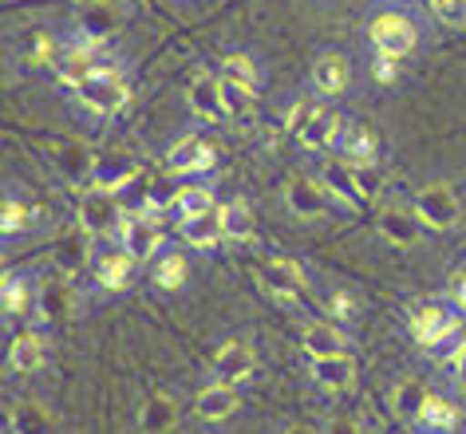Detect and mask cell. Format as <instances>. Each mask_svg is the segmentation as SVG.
<instances>
[{
	"mask_svg": "<svg viewBox=\"0 0 466 434\" xmlns=\"http://www.w3.org/2000/svg\"><path fill=\"white\" fill-rule=\"evenodd\" d=\"M79 28L87 32V40H107L119 28V13H115V5H107V0H84Z\"/></svg>",
	"mask_w": 466,
	"mask_h": 434,
	"instance_id": "8",
	"label": "cell"
},
{
	"mask_svg": "<svg viewBox=\"0 0 466 434\" xmlns=\"http://www.w3.org/2000/svg\"><path fill=\"white\" fill-rule=\"evenodd\" d=\"M332 434H356V427H352V422H336Z\"/></svg>",
	"mask_w": 466,
	"mask_h": 434,
	"instance_id": "49",
	"label": "cell"
},
{
	"mask_svg": "<svg viewBox=\"0 0 466 434\" xmlns=\"http://www.w3.org/2000/svg\"><path fill=\"white\" fill-rule=\"evenodd\" d=\"M221 226H226V237L229 241H249L253 237V214L246 202H229L226 209H221Z\"/></svg>",
	"mask_w": 466,
	"mask_h": 434,
	"instance_id": "29",
	"label": "cell"
},
{
	"mask_svg": "<svg viewBox=\"0 0 466 434\" xmlns=\"http://www.w3.org/2000/svg\"><path fill=\"white\" fill-rule=\"evenodd\" d=\"M395 72H400V67H395V60H388V56H380V60H376V79H380V84H391Z\"/></svg>",
	"mask_w": 466,
	"mask_h": 434,
	"instance_id": "44",
	"label": "cell"
},
{
	"mask_svg": "<svg viewBox=\"0 0 466 434\" xmlns=\"http://www.w3.org/2000/svg\"><path fill=\"white\" fill-rule=\"evenodd\" d=\"M340 348H344V339L336 328L329 324H309L305 328V351L312 359H324V356H340Z\"/></svg>",
	"mask_w": 466,
	"mask_h": 434,
	"instance_id": "22",
	"label": "cell"
},
{
	"mask_svg": "<svg viewBox=\"0 0 466 434\" xmlns=\"http://www.w3.org/2000/svg\"><path fill=\"white\" fill-rule=\"evenodd\" d=\"M76 91H79V103L91 107L96 115H115L127 103V84L119 76H111V72H96L91 79H84Z\"/></svg>",
	"mask_w": 466,
	"mask_h": 434,
	"instance_id": "2",
	"label": "cell"
},
{
	"mask_svg": "<svg viewBox=\"0 0 466 434\" xmlns=\"http://www.w3.org/2000/svg\"><path fill=\"white\" fill-rule=\"evenodd\" d=\"M135 178H138V170H135V162L127 155H99L96 158V174H91V182L103 186V190L123 194Z\"/></svg>",
	"mask_w": 466,
	"mask_h": 434,
	"instance_id": "6",
	"label": "cell"
},
{
	"mask_svg": "<svg viewBox=\"0 0 466 434\" xmlns=\"http://www.w3.org/2000/svg\"><path fill=\"white\" fill-rule=\"evenodd\" d=\"M312 119V107H305V103H300V107H293V115H289V126H293V131H300V126H305Z\"/></svg>",
	"mask_w": 466,
	"mask_h": 434,
	"instance_id": "45",
	"label": "cell"
},
{
	"mask_svg": "<svg viewBox=\"0 0 466 434\" xmlns=\"http://www.w3.org/2000/svg\"><path fill=\"white\" fill-rule=\"evenodd\" d=\"M174 403L170 399H162V395H155L150 403L143 407V419H138V427H143L147 434H170V427H174Z\"/></svg>",
	"mask_w": 466,
	"mask_h": 434,
	"instance_id": "26",
	"label": "cell"
},
{
	"mask_svg": "<svg viewBox=\"0 0 466 434\" xmlns=\"http://www.w3.org/2000/svg\"><path fill=\"white\" fill-rule=\"evenodd\" d=\"M451 297H454V304L466 312V273L462 277H454V285H451Z\"/></svg>",
	"mask_w": 466,
	"mask_h": 434,
	"instance_id": "46",
	"label": "cell"
},
{
	"mask_svg": "<svg viewBox=\"0 0 466 434\" xmlns=\"http://www.w3.org/2000/svg\"><path fill=\"white\" fill-rule=\"evenodd\" d=\"M226 79H229V84H238V87L253 91V84H258V67H253L249 56H229V60H226Z\"/></svg>",
	"mask_w": 466,
	"mask_h": 434,
	"instance_id": "35",
	"label": "cell"
},
{
	"mask_svg": "<svg viewBox=\"0 0 466 434\" xmlns=\"http://www.w3.org/2000/svg\"><path fill=\"white\" fill-rule=\"evenodd\" d=\"M202 155H206V143L202 138H182L178 146L170 150V158H167V170L170 174H190V170H198L202 167Z\"/></svg>",
	"mask_w": 466,
	"mask_h": 434,
	"instance_id": "27",
	"label": "cell"
},
{
	"mask_svg": "<svg viewBox=\"0 0 466 434\" xmlns=\"http://www.w3.org/2000/svg\"><path fill=\"white\" fill-rule=\"evenodd\" d=\"M253 368H258V356H253V348L241 344V339H233V344H226L214 356V375H218V383H226V387L249 379Z\"/></svg>",
	"mask_w": 466,
	"mask_h": 434,
	"instance_id": "5",
	"label": "cell"
},
{
	"mask_svg": "<svg viewBox=\"0 0 466 434\" xmlns=\"http://www.w3.org/2000/svg\"><path fill=\"white\" fill-rule=\"evenodd\" d=\"M143 5H150V0H143Z\"/></svg>",
	"mask_w": 466,
	"mask_h": 434,
	"instance_id": "51",
	"label": "cell"
},
{
	"mask_svg": "<svg viewBox=\"0 0 466 434\" xmlns=\"http://www.w3.org/2000/svg\"><path fill=\"white\" fill-rule=\"evenodd\" d=\"M44 359H48V351H44V339H40V336L25 332V336H20L16 344H13V368H16V371L32 375V371L44 368Z\"/></svg>",
	"mask_w": 466,
	"mask_h": 434,
	"instance_id": "23",
	"label": "cell"
},
{
	"mask_svg": "<svg viewBox=\"0 0 466 434\" xmlns=\"http://www.w3.org/2000/svg\"><path fill=\"white\" fill-rule=\"evenodd\" d=\"M332 308H336V316H352V300H348V297H332Z\"/></svg>",
	"mask_w": 466,
	"mask_h": 434,
	"instance_id": "47",
	"label": "cell"
},
{
	"mask_svg": "<svg viewBox=\"0 0 466 434\" xmlns=\"http://www.w3.org/2000/svg\"><path fill=\"white\" fill-rule=\"evenodd\" d=\"M371 44L380 48V56L388 60H400L415 48V28L407 16H376L371 20Z\"/></svg>",
	"mask_w": 466,
	"mask_h": 434,
	"instance_id": "4",
	"label": "cell"
},
{
	"mask_svg": "<svg viewBox=\"0 0 466 434\" xmlns=\"http://www.w3.org/2000/svg\"><path fill=\"white\" fill-rule=\"evenodd\" d=\"M198 419H206V422H218V419H229L233 410H238V395H233V387L226 383H214V387H206L202 395H198Z\"/></svg>",
	"mask_w": 466,
	"mask_h": 434,
	"instance_id": "15",
	"label": "cell"
},
{
	"mask_svg": "<svg viewBox=\"0 0 466 434\" xmlns=\"http://www.w3.org/2000/svg\"><path fill=\"white\" fill-rule=\"evenodd\" d=\"M289 434H312L309 427H297V430H289Z\"/></svg>",
	"mask_w": 466,
	"mask_h": 434,
	"instance_id": "50",
	"label": "cell"
},
{
	"mask_svg": "<svg viewBox=\"0 0 466 434\" xmlns=\"http://www.w3.org/2000/svg\"><path fill=\"white\" fill-rule=\"evenodd\" d=\"M40 308H44V316H60V312H64V292H60V288H56V292H44Z\"/></svg>",
	"mask_w": 466,
	"mask_h": 434,
	"instance_id": "43",
	"label": "cell"
},
{
	"mask_svg": "<svg viewBox=\"0 0 466 434\" xmlns=\"http://www.w3.org/2000/svg\"><path fill=\"white\" fill-rule=\"evenodd\" d=\"M178 209H182L186 217L209 214V209H214V194L202 190V186H190V190H182V197H178Z\"/></svg>",
	"mask_w": 466,
	"mask_h": 434,
	"instance_id": "36",
	"label": "cell"
},
{
	"mask_svg": "<svg viewBox=\"0 0 466 434\" xmlns=\"http://www.w3.org/2000/svg\"><path fill=\"white\" fill-rule=\"evenodd\" d=\"M451 368H454V375H459V379L466 383V348L459 351V359H454V363H451Z\"/></svg>",
	"mask_w": 466,
	"mask_h": 434,
	"instance_id": "48",
	"label": "cell"
},
{
	"mask_svg": "<svg viewBox=\"0 0 466 434\" xmlns=\"http://www.w3.org/2000/svg\"><path fill=\"white\" fill-rule=\"evenodd\" d=\"M466 348V339H462V332H459V328H451V332H442L439 339H435V344H427V351H431V356H435L439 363H454V359H459V351Z\"/></svg>",
	"mask_w": 466,
	"mask_h": 434,
	"instance_id": "34",
	"label": "cell"
},
{
	"mask_svg": "<svg viewBox=\"0 0 466 434\" xmlns=\"http://www.w3.org/2000/svg\"><path fill=\"white\" fill-rule=\"evenodd\" d=\"M289 209H293L297 217H305V221H312V217H320L324 214V206H329V197H324V190L317 182H309V178H297V182H289Z\"/></svg>",
	"mask_w": 466,
	"mask_h": 434,
	"instance_id": "11",
	"label": "cell"
},
{
	"mask_svg": "<svg viewBox=\"0 0 466 434\" xmlns=\"http://www.w3.org/2000/svg\"><path fill=\"white\" fill-rule=\"evenodd\" d=\"M182 237L190 241V245H198V249H214V245L226 237V226H221V209H209V214L186 217Z\"/></svg>",
	"mask_w": 466,
	"mask_h": 434,
	"instance_id": "14",
	"label": "cell"
},
{
	"mask_svg": "<svg viewBox=\"0 0 466 434\" xmlns=\"http://www.w3.org/2000/svg\"><path fill=\"white\" fill-rule=\"evenodd\" d=\"M123 249L131 253V257H150L158 249V226H155V217H147V214H135V217H127V226H123Z\"/></svg>",
	"mask_w": 466,
	"mask_h": 434,
	"instance_id": "7",
	"label": "cell"
},
{
	"mask_svg": "<svg viewBox=\"0 0 466 434\" xmlns=\"http://www.w3.org/2000/svg\"><path fill=\"white\" fill-rule=\"evenodd\" d=\"M451 328H454V316L447 308H439V304H427V308H415L411 312V332H415V339L423 348L435 344V339L442 332H451Z\"/></svg>",
	"mask_w": 466,
	"mask_h": 434,
	"instance_id": "12",
	"label": "cell"
},
{
	"mask_svg": "<svg viewBox=\"0 0 466 434\" xmlns=\"http://www.w3.org/2000/svg\"><path fill=\"white\" fill-rule=\"evenodd\" d=\"M348 60L344 56H324V60H317V72H312V84H317V91H324V96H340V91L348 87Z\"/></svg>",
	"mask_w": 466,
	"mask_h": 434,
	"instance_id": "19",
	"label": "cell"
},
{
	"mask_svg": "<svg viewBox=\"0 0 466 434\" xmlns=\"http://www.w3.org/2000/svg\"><path fill=\"white\" fill-rule=\"evenodd\" d=\"M312 379L320 387H329V391H344V387H352L356 379V363L344 356H324V359H312Z\"/></svg>",
	"mask_w": 466,
	"mask_h": 434,
	"instance_id": "9",
	"label": "cell"
},
{
	"mask_svg": "<svg viewBox=\"0 0 466 434\" xmlns=\"http://www.w3.org/2000/svg\"><path fill=\"white\" fill-rule=\"evenodd\" d=\"M427 403V391H423V383H415V379H403L400 387H395V410L400 415H419Z\"/></svg>",
	"mask_w": 466,
	"mask_h": 434,
	"instance_id": "32",
	"label": "cell"
},
{
	"mask_svg": "<svg viewBox=\"0 0 466 434\" xmlns=\"http://www.w3.org/2000/svg\"><path fill=\"white\" fill-rule=\"evenodd\" d=\"M13 434H52V419L44 415V407L36 403H20L13 407Z\"/></svg>",
	"mask_w": 466,
	"mask_h": 434,
	"instance_id": "28",
	"label": "cell"
},
{
	"mask_svg": "<svg viewBox=\"0 0 466 434\" xmlns=\"http://www.w3.org/2000/svg\"><path fill=\"white\" fill-rule=\"evenodd\" d=\"M324 182H329V190L340 194L344 202H352V206L368 202L364 190H360V178H356V167H352V162H332V167L324 170Z\"/></svg>",
	"mask_w": 466,
	"mask_h": 434,
	"instance_id": "21",
	"label": "cell"
},
{
	"mask_svg": "<svg viewBox=\"0 0 466 434\" xmlns=\"http://www.w3.org/2000/svg\"><path fill=\"white\" fill-rule=\"evenodd\" d=\"M5 308L13 312V316H20L28 308V288H25V280L20 277H8L5 280Z\"/></svg>",
	"mask_w": 466,
	"mask_h": 434,
	"instance_id": "39",
	"label": "cell"
},
{
	"mask_svg": "<svg viewBox=\"0 0 466 434\" xmlns=\"http://www.w3.org/2000/svg\"><path fill=\"white\" fill-rule=\"evenodd\" d=\"M380 233L388 237L391 245H400V249H411L419 241V226L411 214H403V209H383L380 214Z\"/></svg>",
	"mask_w": 466,
	"mask_h": 434,
	"instance_id": "18",
	"label": "cell"
},
{
	"mask_svg": "<svg viewBox=\"0 0 466 434\" xmlns=\"http://www.w3.org/2000/svg\"><path fill=\"white\" fill-rule=\"evenodd\" d=\"M356 178H360V190H364V197H371L380 190V178L371 174V167H356Z\"/></svg>",
	"mask_w": 466,
	"mask_h": 434,
	"instance_id": "42",
	"label": "cell"
},
{
	"mask_svg": "<svg viewBox=\"0 0 466 434\" xmlns=\"http://www.w3.org/2000/svg\"><path fill=\"white\" fill-rule=\"evenodd\" d=\"M415 217L431 229H451L459 221V197H454L447 186H427L415 197Z\"/></svg>",
	"mask_w": 466,
	"mask_h": 434,
	"instance_id": "3",
	"label": "cell"
},
{
	"mask_svg": "<svg viewBox=\"0 0 466 434\" xmlns=\"http://www.w3.org/2000/svg\"><path fill=\"white\" fill-rule=\"evenodd\" d=\"M96 158L99 155H91L84 143H67V146H60V155H56V167H60L67 182H84L96 174Z\"/></svg>",
	"mask_w": 466,
	"mask_h": 434,
	"instance_id": "17",
	"label": "cell"
},
{
	"mask_svg": "<svg viewBox=\"0 0 466 434\" xmlns=\"http://www.w3.org/2000/svg\"><path fill=\"white\" fill-rule=\"evenodd\" d=\"M419 419H423L427 427H435V430H451L454 422H459V407L447 403V399H439V395H427V403H423V410H419Z\"/></svg>",
	"mask_w": 466,
	"mask_h": 434,
	"instance_id": "30",
	"label": "cell"
},
{
	"mask_svg": "<svg viewBox=\"0 0 466 434\" xmlns=\"http://www.w3.org/2000/svg\"><path fill=\"white\" fill-rule=\"evenodd\" d=\"M249 87H238L229 84V79H221V107H226L229 119H246L249 115Z\"/></svg>",
	"mask_w": 466,
	"mask_h": 434,
	"instance_id": "33",
	"label": "cell"
},
{
	"mask_svg": "<svg viewBox=\"0 0 466 434\" xmlns=\"http://www.w3.org/2000/svg\"><path fill=\"white\" fill-rule=\"evenodd\" d=\"M265 288L277 292L281 300L297 297L300 288H305V273H300L297 261H285V257H277V261L265 265Z\"/></svg>",
	"mask_w": 466,
	"mask_h": 434,
	"instance_id": "10",
	"label": "cell"
},
{
	"mask_svg": "<svg viewBox=\"0 0 466 434\" xmlns=\"http://www.w3.org/2000/svg\"><path fill=\"white\" fill-rule=\"evenodd\" d=\"M182 280H186V261L178 253H170L167 261L158 265V285L162 288H182Z\"/></svg>",
	"mask_w": 466,
	"mask_h": 434,
	"instance_id": "38",
	"label": "cell"
},
{
	"mask_svg": "<svg viewBox=\"0 0 466 434\" xmlns=\"http://www.w3.org/2000/svg\"><path fill=\"white\" fill-rule=\"evenodd\" d=\"M190 107L202 115L206 123H218L221 115H226V107H221V79H209V76L194 79L190 84Z\"/></svg>",
	"mask_w": 466,
	"mask_h": 434,
	"instance_id": "16",
	"label": "cell"
},
{
	"mask_svg": "<svg viewBox=\"0 0 466 434\" xmlns=\"http://www.w3.org/2000/svg\"><path fill=\"white\" fill-rule=\"evenodd\" d=\"M123 217V197L115 190H103V186H91V190L79 194V226L87 233H111Z\"/></svg>",
	"mask_w": 466,
	"mask_h": 434,
	"instance_id": "1",
	"label": "cell"
},
{
	"mask_svg": "<svg viewBox=\"0 0 466 434\" xmlns=\"http://www.w3.org/2000/svg\"><path fill=\"white\" fill-rule=\"evenodd\" d=\"M135 261H138V257H131V253H111V257H103V265H99V285H103V288H127V280H131V273H135Z\"/></svg>",
	"mask_w": 466,
	"mask_h": 434,
	"instance_id": "25",
	"label": "cell"
},
{
	"mask_svg": "<svg viewBox=\"0 0 466 434\" xmlns=\"http://www.w3.org/2000/svg\"><path fill=\"white\" fill-rule=\"evenodd\" d=\"M344 155L352 167H371V155H376V138H371L368 126H348L344 131Z\"/></svg>",
	"mask_w": 466,
	"mask_h": 434,
	"instance_id": "24",
	"label": "cell"
},
{
	"mask_svg": "<svg viewBox=\"0 0 466 434\" xmlns=\"http://www.w3.org/2000/svg\"><path fill=\"white\" fill-rule=\"evenodd\" d=\"M431 8H435V16L442 25H451V28L466 25V0H431Z\"/></svg>",
	"mask_w": 466,
	"mask_h": 434,
	"instance_id": "37",
	"label": "cell"
},
{
	"mask_svg": "<svg viewBox=\"0 0 466 434\" xmlns=\"http://www.w3.org/2000/svg\"><path fill=\"white\" fill-rule=\"evenodd\" d=\"M96 72H99V67H96V56H91V52H67L60 60V76L67 79V84H76V87L84 84V79H91Z\"/></svg>",
	"mask_w": 466,
	"mask_h": 434,
	"instance_id": "31",
	"label": "cell"
},
{
	"mask_svg": "<svg viewBox=\"0 0 466 434\" xmlns=\"http://www.w3.org/2000/svg\"><path fill=\"white\" fill-rule=\"evenodd\" d=\"M178 190H174L170 182H162V178H155L150 182V194H147V209H167V206H174L178 202Z\"/></svg>",
	"mask_w": 466,
	"mask_h": 434,
	"instance_id": "40",
	"label": "cell"
},
{
	"mask_svg": "<svg viewBox=\"0 0 466 434\" xmlns=\"http://www.w3.org/2000/svg\"><path fill=\"white\" fill-rule=\"evenodd\" d=\"M0 226H5V233H20L25 229V221H28V214H25V206H16V202H5V209H0Z\"/></svg>",
	"mask_w": 466,
	"mask_h": 434,
	"instance_id": "41",
	"label": "cell"
},
{
	"mask_svg": "<svg viewBox=\"0 0 466 434\" xmlns=\"http://www.w3.org/2000/svg\"><path fill=\"white\" fill-rule=\"evenodd\" d=\"M52 261H56V268H60L64 277H76L79 268L87 265V237L64 233V237L56 241V249H52Z\"/></svg>",
	"mask_w": 466,
	"mask_h": 434,
	"instance_id": "20",
	"label": "cell"
},
{
	"mask_svg": "<svg viewBox=\"0 0 466 434\" xmlns=\"http://www.w3.org/2000/svg\"><path fill=\"white\" fill-rule=\"evenodd\" d=\"M300 143H305L309 150H329L336 138H340V115L332 111H312V119L300 126Z\"/></svg>",
	"mask_w": 466,
	"mask_h": 434,
	"instance_id": "13",
	"label": "cell"
}]
</instances>
